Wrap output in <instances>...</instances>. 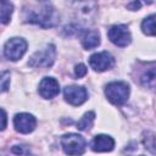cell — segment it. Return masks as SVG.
Listing matches in <instances>:
<instances>
[{
  "label": "cell",
  "mask_w": 156,
  "mask_h": 156,
  "mask_svg": "<svg viewBox=\"0 0 156 156\" xmlns=\"http://www.w3.org/2000/svg\"><path fill=\"white\" fill-rule=\"evenodd\" d=\"M7 126V116H6V112L0 108V130H4Z\"/></svg>",
  "instance_id": "d6986e66"
},
{
  "label": "cell",
  "mask_w": 156,
  "mask_h": 156,
  "mask_svg": "<svg viewBox=\"0 0 156 156\" xmlns=\"http://www.w3.org/2000/svg\"><path fill=\"white\" fill-rule=\"evenodd\" d=\"M74 74H76L78 78L84 77V76L87 74V67H85L83 63L77 65V66H76V68H74Z\"/></svg>",
  "instance_id": "ac0fdd59"
},
{
  "label": "cell",
  "mask_w": 156,
  "mask_h": 156,
  "mask_svg": "<svg viewBox=\"0 0 156 156\" xmlns=\"http://www.w3.org/2000/svg\"><path fill=\"white\" fill-rule=\"evenodd\" d=\"M140 83L145 87L154 88L155 85V67L154 66L144 71V73L140 76Z\"/></svg>",
  "instance_id": "9a60e30c"
},
{
  "label": "cell",
  "mask_w": 156,
  "mask_h": 156,
  "mask_svg": "<svg viewBox=\"0 0 156 156\" xmlns=\"http://www.w3.org/2000/svg\"><path fill=\"white\" fill-rule=\"evenodd\" d=\"M141 29L146 35H155V15H150L141 22Z\"/></svg>",
  "instance_id": "2e32d148"
},
{
  "label": "cell",
  "mask_w": 156,
  "mask_h": 156,
  "mask_svg": "<svg viewBox=\"0 0 156 156\" xmlns=\"http://www.w3.org/2000/svg\"><path fill=\"white\" fill-rule=\"evenodd\" d=\"M55 56H56V48L55 45L50 44L46 45L43 50H39L37 52H34L29 61L28 65L33 68H49L52 66L54 61H55Z\"/></svg>",
  "instance_id": "277c9868"
},
{
  "label": "cell",
  "mask_w": 156,
  "mask_h": 156,
  "mask_svg": "<svg viewBox=\"0 0 156 156\" xmlns=\"http://www.w3.org/2000/svg\"><path fill=\"white\" fill-rule=\"evenodd\" d=\"M91 150L95 152H107L113 150L115 147V140L112 136L106 135V134H99L95 135L94 139L91 140Z\"/></svg>",
  "instance_id": "8fae6325"
},
{
  "label": "cell",
  "mask_w": 156,
  "mask_h": 156,
  "mask_svg": "<svg viewBox=\"0 0 156 156\" xmlns=\"http://www.w3.org/2000/svg\"><path fill=\"white\" fill-rule=\"evenodd\" d=\"M10 87V72L4 71L0 73V93H4Z\"/></svg>",
  "instance_id": "e0dca14e"
},
{
  "label": "cell",
  "mask_w": 156,
  "mask_h": 156,
  "mask_svg": "<svg viewBox=\"0 0 156 156\" xmlns=\"http://www.w3.org/2000/svg\"><path fill=\"white\" fill-rule=\"evenodd\" d=\"M82 44L84 46V49L90 50L96 48L100 44V34L96 30H89L84 34L83 39H82Z\"/></svg>",
  "instance_id": "7c38bea8"
},
{
  "label": "cell",
  "mask_w": 156,
  "mask_h": 156,
  "mask_svg": "<svg viewBox=\"0 0 156 156\" xmlns=\"http://www.w3.org/2000/svg\"><path fill=\"white\" fill-rule=\"evenodd\" d=\"M39 94L44 99H52L60 93V84L52 77H45L39 83Z\"/></svg>",
  "instance_id": "30bf717a"
},
{
  "label": "cell",
  "mask_w": 156,
  "mask_h": 156,
  "mask_svg": "<svg viewBox=\"0 0 156 156\" xmlns=\"http://www.w3.org/2000/svg\"><path fill=\"white\" fill-rule=\"evenodd\" d=\"M13 11V5L9 1L0 2V23L7 24L11 20V15Z\"/></svg>",
  "instance_id": "4fadbf2b"
},
{
  "label": "cell",
  "mask_w": 156,
  "mask_h": 156,
  "mask_svg": "<svg viewBox=\"0 0 156 156\" xmlns=\"http://www.w3.org/2000/svg\"><path fill=\"white\" fill-rule=\"evenodd\" d=\"M108 39L117 46H127L132 41V34L126 24H117L108 29Z\"/></svg>",
  "instance_id": "8992f818"
},
{
  "label": "cell",
  "mask_w": 156,
  "mask_h": 156,
  "mask_svg": "<svg viewBox=\"0 0 156 156\" xmlns=\"http://www.w3.org/2000/svg\"><path fill=\"white\" fill-rule=\"evenodd\" d=\"M27 51V41L23 38H11L4 45V55L11 60H20Z\"/></svg>",
  "instance_id": "5b68a950"
},
{
  "label": "cell",
  "mask_w": 156,
  "mask_h": 156,
  "mask_svg": "<svg viewBox=\"0 0 156 156\" xmlns=\"http://www.w3.org/2000/svg\"><path fill=\"white\" fill-rule=\"evenodd\" d=\"M105 95L113 105H123L129 96V85L124 82H111L105 88Z\"/></svg>",
  "instance_id": "3957f363"
},
{
  "label": "cell",
  "mask_w": 156,
  "mask_h": 156,
  "mask_svg": "<svg viewBox=\"0 0 156 156\" xmlns=\"http://www.w3.org/2000/svg\"><path fill=\"white\" fill-rule=\"evenodd\" d=\"M63 96L68 104L73 106H79L87 101L88 91L84 87L80 85H68L63 89Z\"/></svg>",
  "instance_id": "ba28073f"
},
{
  "label": "cell",
  "mask_w": 156,
  "mask_h": 156,
  "mask_svg": "<svg viewBox=\"0 0 156 156\" xmlns=\"http://www.w3.org/2000/svg\"><path fill=\"white\" fill-rule=\"evenodd\" d=\"M89 65L91 66V68L96 72H104L107 71L110 68L113 67L115 65V58L113 56L107 52V51H101V52H96L93 54L89 57Z\"/></svg>",
  "instance_id": "52a82bcc"
},
{
  "label": "cell",
  "mask_w": 156,
  "mask_h": 156,
  "mask_svg": "<svg viewBox=\"0 0 156 156\" xmlns=\"http://www.w3.org/2000/svg\"><path fill=\"white\" fill-rule=\"evenodd\" d=\"M94 119H95V112L94 111L85 112L83 115V117L77 122V128L80 130H89L93 127Z\"/></svg>",
  "instance_id": "5bb4252c"
},
{
  "label": "cell",
  "mask_w": 156,
  "mask_h": 156,
  "mask_svg": "<svg viewBox=\"0 0 156 156\" xmlns=\"http://www.w3.org/2000/svg\"><path fill=\"white\" fill-rule=\"evenodd\" d=\"M140 2L139 1H133V2H130V4H128L127 6H128V9H130V10H133V11H135V10H138L139 7H140Z\"/></svg>",
  "instance_id": "ffe728a7"
},
{
  "label": "cell",
  "mask_w": 156,
  "mask_h": 156,
  "mask_svg": "<svg viewBox=\"0 0 156 156\" xmlns=\"http://www.w3.org/2000/svg\"><path fill=\"white\" fill-rule=\"evenodd\" d=\"M61 146L63 151L69 156H80L85 151V139L76 133H68L62 135L61 138Z\"/></svg>",
  "instance_id": "7a4b0ae2"
},
{
  "label": "cell",
  "mask_w": 156,
  "mask_h": 156,
  "mask_svg": "<svg viewBox=\"0 0 156 156\" xmlns=\"http://www.w3.org/2000/svg\"><path fill=\"white\" fill-rule=\"evenodd\" d=\"M13 126H15V129L17 132L23 133V134H28V133L34 130V128L37 126V119L30 113H26V112L17 113L13 117Z\"/></svg>",
  "instance_id": "9c48e42d"
},
{
  "label": "cell",
  "mask_w": 156,
  "mask_h": 156,
  "mask_svg": "<svg viewBox=\"0 0 156 156\" xmlns=\"http://www.w3.org/2000/svg\"><path fill=\"white\" fill-rule=\"evenodd\" d=\"M26 22L38 24L43 28L55 27L60 22V15L50 2H35L24 7Z\"/></svg>",
  "instance_id": "6da1fadb"
}]
</instances>
